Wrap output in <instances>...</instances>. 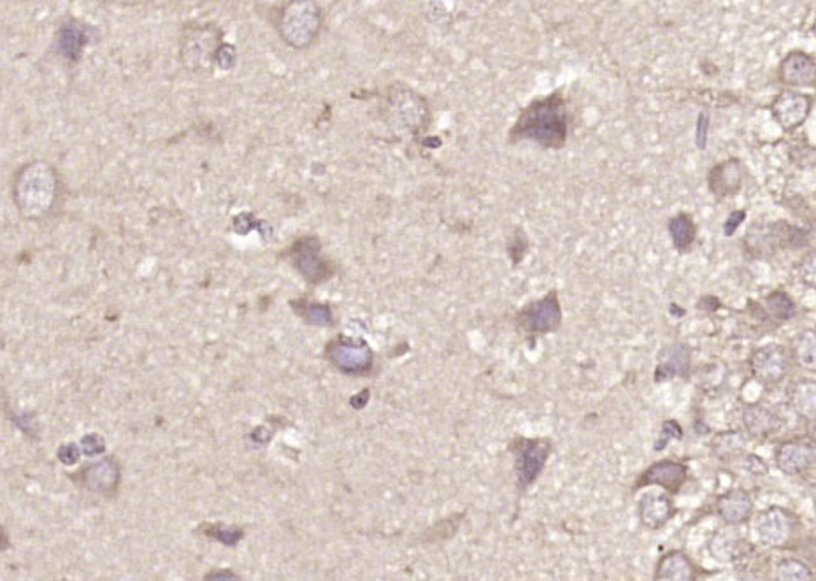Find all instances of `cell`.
Here are the masks:
<instances>
[{
	"mask_svg": "<svg viewBox=\"0 0 816 581\" xmlns=\"http://www.w3.org/2000/svg\"><path fill=\"white\" fill-rule=\"evenodd\" d=\"M122 471H119L118 462L114 459H102L93 462L83 472V482L86 489L97 492V494H111L118 489Z\"/></svg>",
	"mask_w": 816,
	"mask_h": 581,
	"instance_id": "obj_20",
	"label": "cell"
},
{
	"mask_svg": "<svg viewBox=\"0 0 816 581\" xmlns=\"http://www.w3.org/2000/svg\"><path fill=\"white\" fill-rule=\"evenodd\" d=\"M776 467L788 476H799L815 465V445L804 439L781 442L774 455Z\"/></svg>",
	"mask_w": 816,
	"mask_h": 581,
	"instance_id": "obj_17",
	"label": "cell"
},
{
	"mask_svg": "<svg viewBox=\"0 0 816 581\" xmlns=\"http://www.w3.org/2000/svg\"><path fill=\"white\" fill-rule=\"evenodd\" d=\"M234 578H235V576L232 575V572H228V571H225V572H223V571H222V572H211V575H209V580H234Z\"/></svg>",
	"mask_w": 816,
	"mask_h": 581,
	"instance_id": "obj_45",
	"label": "cell"
},
{
	"mask_svg": "<svg viewBox=\"0 0 816 581\" xmlns=\"http://www.w3.org/2000/svg\"><path fill=\"white\" fill-rule=\"evenodd\" d=\"M744 176H746V167H744L743 160L732 156V158L721 160L711 167L709 173H707V188L713 193L714 199L725 200L741 192Z\"/></svg>",
	"mask_w": 816,
	"mask_h": 581,
	"instance_id": "obj_15",
	"label": "cell"
},
{
	"mask_svg": "<svg viewBox=\"0 0 816 581\" xmlns=\"http://www.w3.org/2000/svg\"><path fill=\"white\" fill-rule=\"evenodd\" d=\"M299 315L314 327H331L334 323V316H332L331 308L327 304H318V303H302L295 304Z\"/></svg>",
	"mask_w": 816,
	"mask_h": 581,
	"instance_id": "obj_28",
	"label": "cell"
},
{
	"mask_svg": "<svg viewBox=\"0 0 816 581\" xmlns=\"http://www.w3.org/2000/svg\"><path fill=\"white\" fill-rule=\"evenodd\" d=\"M655 580L660 581H694L697 580V569L683 551H669L658 560Z\"/></svg>",
	"mask_w": 816,
	"mask_h": 581,
	"instance_id": "obj_22",
	"label": "cell"
},
{
	"mask_svg": "<svg viewBox=\"0 0 816 581\" xmlns=\"http://www.w3.org/2000/svg\"><path fill=\"white\" fill-rule=\"evenodd\" d=\"M675 515L676 509L672 504V499L665 494L651 492V494L643 495L641 502H639V520L651 531L662 528Z\"/></svg>",
	"mask_w": 816,
	"mask_h": 581,
	"instance_id": "obj_19",
	"label": "cell"
},
{
	"mask_svg": "<svg viewBox=\"0 0 816 581\" xmlns=\"http://www.w3.org/2000/svg\"><path fill=\"white\" fill-rule=\"evenodd\" d=\"M724 369L725 367L720 366V364H711V366H706L704 372H701V385L706 392H713V390H718L721 385H724L725 378H727V372H721V374L718 376V372L724 371Z\"/></svg>",
	"mask_w": 816,
	"mask_h": 581,
	"instance_id": "obj_33",
	"label": "cell"
},
{
	"mask_svg": "<svg viewBox=\"0 0 816 581\" xmlns=\"http://www.w3.org/2000/svg\"><path fill=\"white\" fill-rule=\"evenodd\" d=\"M220 31L213 27H197L186 32L181 44V57L186 67L192 70H205L216 62V51L220 48Z\"/></svg>",
	"mask_w": 816,
	"mask_h": 581,
	"instance_id": "obj_11",
	"label": "cell"
},
{
	"mask_svg": "<svg viewBox=\"0 0 816 581\" xmlns=\"http://www.w3.org/2000/svg\"><path fill=\"white\" fill-rule=\"evenodd\" d=\"M60 48H62L63 53L69 55V57H74V55L80 51L81 33L77 32V28L74 27L63 28L62 33H60Z\"/></svg>",
	"mask_w": 816,
	"mask_h": 581,
	"instance_id": "obj_36",
	"label": "cell"
},
{
	"mask_svg": "<svg viewBox=\"0 0 816 581\" xmlns=\"http://www.w3.org/2000/svg\"><path fill=\"white\" fill-rule=\"evenodd\" d=\"M743 423L748 434L755 439H766L780 427V420L766 406L751 404L743 411Z\"/></svg>",
	"mask_w": 816,
	"mask_h": 581,
	"instance_id": "obj_23",
	"label": "cell"
},
{
	"mask_svg": "<svg viewBox=\"0 0 816 581\" xmlns=\"http://www.w3.org/2000/svg\"><path fill=\"white\" fill-rule=\"evenodd\" d=\"M767 320H773L776 323H785L797 315L795 300L790 297L785 290H774L766 297V311Z\"/></svg>",
	"mask_w": 816,
	"mask_h": 581,
	"instance_id": "obj_25",
	"label": "cell"
},
{
	"mask_svg": "<svg viewBox=\"0 0 816 581\" xmlns=\"http://www.w3.org/2000/svg\"><path fill=\"white\" fill-rule=\"evenodd\" d=\"M744 438L736 430H725L720 432L713 438L711 441V452L716 457L718 460L731 462L743 455L744 452Z\"/></svg>",
	"mask_w": 816,
	"mask_h": 581,
	"instance_id": "obj_27",
	"label": "cell"
},
{
	"mask_svg": "<svg viewBox=\"0 0 816 581\" xmlns=\"http://www.w3.org/2000/svg\"><path fill=\"white\" fill-rule=\"evenodd\" d=\"M527 249H529V239H527L525 232L522 229H516L508 244V253L512 260V266H518L522 262Z\"/></svg>",
	"mask_w": 816,
	"mask_h": 581,
	"instance_id": "obj_34",
	"label": "cell"
},
{
	"mask_svg": "<svg viewBox=\"0 0 816 581\" xmlns=\"http://www.w3.org/2000/svg\"><path fill=\"white\" fill-rule=\"evenodd\" d=\"M744 469L753 476H766L769 472V465L766 464V460L760 459L758 455H753V453L744 457Z\"/></svg>",
	"mask_w": 816,
	"mask_h": 581,
	"instance_id": "obj_41",
	"label": "cell"
},
{
	"mask_svg": "<svg viewBox=\"0 0 816 581\" xmlns=\"http://www.w3.org/2000/svg\"><path fill=\"white\" fill-rule=\"evenodd\" d=\"M813 578V571L804 562L787 558L778 564L776 580L780 581H807Z\"/></svg>",
	"mask_w": 816,
	"mask_h": 581,
	"instance_id": "obj_30",
	"label": "cell"
},
{
	"mask_svg": "<svg viewBox=\"0 0 816 581\" xmlns=\"http://www.w3.org/2000/svg\"><path fill=\"white\" fill-rule=\"evenodd\" d=\"M562 320L564 315L559 292L549 290L541 299L532 300L520 309L516 315V325L530 336H544V334L557 332L562 325Z\"/></svg>",
	"mask_w": 816,
	"mask_h": 581,
	"instance_id": "obj_6",
	"label": "cell"
},
{
	"mask_svg": "<svg viewBox=\"0 0 816 581\" xmlns=\"http://www.w3.org/2000/svg\"><path fill=\"white\" fill-rule=\"evenodd\" d=\"M799 276L807 286H815V253H807L799 266Z\"/></svg>",
	"mask_w": 816,
	"mask_h": 581,
	"instance_id": "obj_40",
	"label": "cell"
},
{
	"mask_svg": "<svg viewBox=\"0 0 816 581\" xmlns=\"http://www.w3.org/2000/svg\"><path fill=\"white\" fill-rule=\"evenodd\" d=\"M690 348L683 342L669 344L658 353V364L655 367V383H664L672 378H685L690 369Z\"/></svg>",
	"mask_w": 816,
	"mask_h": 581,
	"instance_id": "obj_18",
	"label": "cell"
},
{
	"mask_svg": "<svg viewBox=\"0 0 816 581\" xmlns=\"http://www.w3.org/2000/svg\"><path fill=\"white\" fill-rule=\"evenodd\" d=\"M707 137H709V114L702 111L697 118V132H695V141H697L699 150H706Z\"/></svg>",
	"mask_w": 816,
	"mask_h": 581,
	"instance_id": "obj_39",
	"label": "cell"
},
{
	"mask_svg": "<svg viewBox=\"0 0 816 581\" xmlns=\"http://www.w3.org/2000/svg\"><path fill=\"white\" fill-rule=\"evenodd\" d=\"M323 14L314 0H288L279 14V33L290 48L306 50L316 40Z\"/></svg>",
	"mask_w": 816,
	"mask_h": 581,
	"instance_id": "obj_5",
	"label": "cell"
},
{
	"mask_svg": "<svg viewBox=\"0 0 816 581\" xmlns=\"http://www.w3.org/2000/svg\"><path fill=\"white\" fill-rule=\"evenodd\" d=\"M744 219H746V211L744 210H737V211H734V213H731V216H729L727 222H725V225H724L725 237L734 236V234H736V230L739 229L741 223H743Z\"/></svg>",
	"mask_w": 816,
	"mask_h": 581,
	"instance_id": "obj_43",
	"label": "cell"
},
{
	"mask_svg": "<svg viewBox=\"0 0 816 581\" xmlns=\"http://www.w3.org/2000/svg\"><path fill=\"white\" fill-rule=\"evenodd\" d=\"M688 479V469L681 462L675 460H660L651 464L650 467L639 476V482L635 485V490L643 489V487L657 485L667 490L669 494H680L683 485Z\"/></svg>",
	"mask_w": 816,
	"mask_h": 581,
	"instance_id": "obj_16",
	"label": "cell"
},
{
	"mask_svg": "<svg viewBox=\"0 0 816 581\" xmlns=\"http://www.w3.org/2000/svg\"><path fill=\"white\" fill-rule=\"evenodd\" d=\"M709 548H711V553H713V557L718 558V560H731V558L734 557V550H736V545H734V539L731 538V536L720 534V536H716L713 541H711Z\"/></svg>",
	"mask_w": 816,
	"mask_h": 581,
	"instance_id": "obj_35",
	"label": "cell"
},
{
	"mask_svg": "<svg viewBox=\"0 0 816 581\" xmlns=\"http://www.w3.org/2000/svg\"><path fill=\"white\" fill-rule=\"evenodd\" d=\"M57 188V174L46 162L28 163L14 181V202L25 218H41L53 206Z\"/></svg>",
	"mask_w": 816,
	"mask_h": 581,
	"instance_id": "obj_2",
	"label": "cell"
},
{
	"mask_svg": "<svg viewBox=\"0 0 816 581\" xmlns=\"http://www.w3.org/2000/svg\"><path fill=\"white\" fill-rule=\"evenodd\" d=\"M683 438V428H681L680 423L676 422V420H665L664 423H662V428H660V434H658V439L655 441V452H662V450L667 448V445L671 441H680V439Z\"/></svg>",
	"mask_w": 816,
	"mask_h": 581,
	"instance_id": "obj_32",
	"label": "cell"
},
{
	"mask_svg": "<svg viewBox=\"0 0 816 581\" xmlns=\"http://www.w3.org/2000/svg\"><path fill=\"white\" fill-rule=\"evenodd\" d=\"M750 369L753 378L760 385L774 386L785 379L788 374V355L787 349L776 342L760 346L751 353Z\"/></svg>",
	"mask_w": 816,
	"mask_h": 581,
	"instance_id": "obj_13",
	"label": "cell"
},
{
	"mask_svg": "<svg viewBox=\"0 0 816 581\" xmlns=\"http://www.w3.org/2000/svg\"><path fill=\"white\" fill-rule=\"evenodd\" d=\"M57 457H58V460L62 462V464L74 465L77 460H80L81 452L76 445H63L58 448Z\"/></svg>",
	"mask_w": 816,
	"mask_h": 581,
	"instance_id": "obj_42",
	"label": "cell"
},
{
	"mask_svg": "<svg viewBox=\"0 0 816 581\" xmlns=\"http://www.w3.org/2000/svg\"><path fill=\"white\" fill-rule=\"evenodd\" d=\"M7 545H9V543H7V536L6 532H4V528L0 527V550L7 548Z\"/></svg>",
	"mask_w": 816,
	"mask_h": 581,
	"instance_id": "obj_46",
	"label": "cell"
},
{
	"mask_svg": "<svg viewBox=\"0 0 816 581\" xmlns=\"http://www.w3.org/2000/svg\"><path fill=\"white\" fill-rule=\"evenodd\" d=\"M716 509L721 520L729 525H741L753 515V501L746 490L734 489L718 497Z\"/></svg>",
	"mask_w": 816,
	"mask_h": 581,
	"instance_id": "obj_21",
	"label": "cell"
},
{
	"mask_svg": "<svg viewBox=\"0 0 816 581\" xmlns=\"http://www.w3.org/2000/svg\"><path fill=\"white\" fill-rule=\"evenodd\" d=\"M778 81L787 88H815V57L804 50H792L781 58L776 69Z\"/></svg>",
	"mask_w": 816,
	"mask_h": 581,
	"instance_id": "obj_14",
	"label": "cell"
},
{
	"mask_svg": "<svg viewBox=\"0 0 816 581\" xmlns=\"http://www.w3.org/2000/svg\"><path fill=\"white\" fill-rule=\"evenodd\" d=\"M202 531H204V534L208 536V538H213L216 539V541L223 543V545L227 546H235L239 541L242 539V531L237 527H232V525H223V523H205L204 527H202Z\"/></svg>",
	"mask_w": 816,
	"mask_h": 581,
	"instance_id": "obj_31",
	"label": "cell"
},
{
	"mask_svg": "<svg viewBox=\"0 0 816 581\" xmlns=\"http://www.w3.org/2000/svg\"><path fill=\"white\" fill-rule=\"evenodd\" d=\"M720 306H721L720 300H718L714 295H704L697 303V309H701L704 313H714Z\"/></svg>",
	"mask_w": 816,
	"mask_h": 581,
	"instance_id": "obj_44",
	"label": "cell"
},
{
	"mask_svg": "<svg viewBox=\"0 0 816 581\" xmlns=\"http://www.w3.org/2000/svg\"><path fill=\"white\" fill-rule=\"evenodd\" d=\"M792 352L797 362L802 367L813 371L815 369V332L813 330H804L793 339Z\"/></svg>",
	"mask_w": 816,
	"mask_h": 581,
	"instance_id": "obj_29",
	"label": "cell"
},
{
	"mask_svg": "<svg viewBox=\"0 0 816 581\" xmlns=\"http://www.w3.org/2000/svg\"><path fill=\"white\" fill-rule=\"evenodd\" d=\"M816 389L813 379H799L795 385L790 389V402H792L793 409L799 413L802 418L813 420L816 404H815Z\"/></svg>",
	"mask_w": 816,
	"mask_h": 581,
	"instance_id": "obj_26",
	"label": "cell"
},
{
	"mask_svg": "<svg viewBox=\"0 0 816 581\" xmlns=\"http://www.w3.org/2000/svg\"><path fill=\"white\" fill-rule=\"evenodd\" d=\"M571 130V111L562 90L530 100L512 123L508 141L532 143L544 150H562Z\"/></svg>",
	"mask_w": 816,
	"mask_h": 581,
	"instance_id": "obj_1",
	"label": "cell"
},
{
	"mask_svg": "<svg viewBox=\"0 0 816 581\" xmlns=\"http://www.w3.org/2000/svg\"><path fill=\"white\" fill-rule=\"evenodd\" d=\"M235 58H237V53H235V48L232 44H220L218 51H216V62L220 63L222 69H232L235 65Z\"/></svg>",
	"mask_w": 816,
	"mask_h": 581,
	"instance_id": "obj_38",
	"label": "cell"
},
{
	"mask_svg": "<svg viewBox=\"0 0 816 581\" xmlns=\"http://www.w3.org/2000/svg\"><path fill=\"white\" fill-rule=\"evenodd\" d=\"M387 121L404 139H417L432 123L430 106L418 92L404 85H392L387 93Z\"/></svg>",
	"mask_w": 816,
	"mask_h": 581,
	"instance_id": "obj_3",
	"label": "cell"
},
{
	"mask_svg": "<svg viewBox=\"0 0 816 581\" xmlns=\"http://www.w3.org/2000/svg\"><path fill=\"white\" fill-rule=\"evenodd\" d=\"M81 448H83L85 455L88 457L99 455V453H104V450H106V441H104L102 435L99 434H86L85 438L81 439Z\"/></svg>",
	"mask_w": 816,
	"mask_h": 581,
	"instance_id": "obj_37",
	"label": "cell"
},
{
	"mask_svg": "<svg viewBox=\"0 0 816 581\" xmlns=\"http://www.w3.org/2000/svg\"><path fill=\"white\" fill-rule=\"evenodd\" d=\"M667 230L672 246L680 253L690 251L692 246L695 244V239H697V225H695L692 215L688 213H677L672 216L667 223Z\"/></svg>",
	"mask_w": 816,
	"mask_h": 581,
	"instance_id": "obj_24",
	"label": "cell"
},
{
	"mask_svg": "<svg viewBox=\"0 0 816 581\" xmlns=\"http://www.w3.org/2000/svg\"><path fill=\"white\" fill-rule=\"evenodd\" d=\"M549 455H552V442L548 439H520L515 462L520 489H529L539 478Z\"/></svg>",
	"mask_w": 816,
	"mask_h": 581,
	"instance_id": "obj_12",
	"label": "cell"
},
{
	"mask_svg": "<svg viewBox=\"0 0 816 581\" xmlns=\"http://www.w3.org/2000/svg\"><path fill=\"white\" fill-rule=\"evenodd\" d=\"M811 239L810 230L802 227L792 225L785 219H778L773 223H753L744 237V246L750 255L762 259V256L774 255L780 249H800L804 248Z\"/></svg>",
	"mask_w": 816,
	"mask_h": 581,
	"instance_id": "obj_4",
	"label": "cell"
},
{
	"mask_svg": "<svg viewBox=\"0 0 816 581\" xmlns=\"http://www.w3.org/2000/svg\"><path fill=\"white\" fill-rule=\"evenodd\" d=\"M755 534L769 548H783L795 532V516L780 506H771L755 518Z\"/></svg>",
	"mask_w": 816,
	"mask_h": 581,
	"instance_id": "obj_9",
	"label": "cell"
},
{
	"mask_svg": "<svg viewBox=\"0 0 816 581\" xmlns=\"http://www.w3.org/2000/svg\"><path fill=\"white\" fill-rule=\"evenodd\" d=\"M290 256L299 274L311 285H320L334 274L332 266L321 255V244L316 237H302L295 241Z\"/></svg>",
	"mask_w": 816,
	"mask_h": 581,
	"instance_id": "obj_10",
	"label": "cell"
},
{
	"mask_svg": "<svg viewBox=\"0 0 816 581\" xmlns=\"http://www.w3.org/2000/svg\"><path fill=\"white\" fill-rule=\"evenodd\" d=\"M813 106V95L785 88L769 104V111L773 120L780 125L783 132H793L807 121Z\"/></svg>",
	"mask_w": 816,
	"mask_h": 581,
	"instance_id": "obj_8",
	"label": "cell"
},
{
	"mask_svg": "<svg viewBox=\"0 0 816 581\" xmlns=\"http://www.w3.org/2000/svg\"><path fill=\"white\" fill-rule=\"evenodd\" d=\"M325 357L338 371L350 376L369 374L374 366V353L365 341L339 336L325 346Z\"/></svg>",
	"mask_w": 816,
	"mask_h": 581,
	"instance_id": "obj_7",
	"label": "cell"
}]
</instances>
